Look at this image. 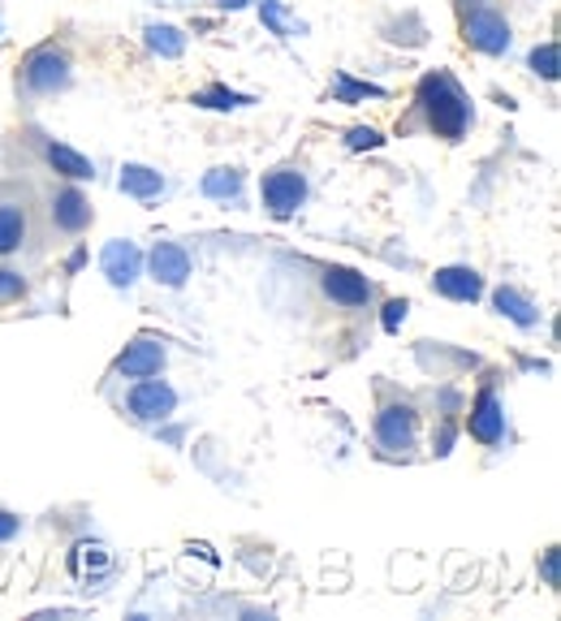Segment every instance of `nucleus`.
<instances>
[{
    "label": "nucleus",
    "instance_id": "obj_10",
    "mask_svg": "<svg viewBox=\"0 0 561 621\" xmlns=\"http://www.w3.org/2000/svg\"><path fill=\"white\" fill-rule=\"evenodd\" d=\"M31 242V203L18 194L0 198V259L22 255V246Z\"/></svg>",
    "mask_w": 561,
    "mask_h": 621
},
{
    "label": "nucleus",
    "instance_id": "obj_5",
    "mask_svg": "<svg viewBox=\"0 0 561 621\" xmlns=\"http://www.w3.org/2000/svg\"><path fill=\"white\" fill-rule=\"evenodd\" d=\"M125 410H130L134 424H164L177 410V388L164 385L161 376L134 380V388L125 393Z\"/></svg>",
    "mask_w": 561,
    "mask_h": 621
},
{
    "label": "nucleus",
    "instance_id": "obj_1",
    "mask_svg": "<svg viewBox=\"0 0 561 621\" xmlns=\"http://www.w3.org/2000/svg\"><path fill=\"white\" fill-rule=\"evenodd\" d=\"M415 113L424 121L428 134H437L445 143H462L476 125L471 95L462 91V82L449 70H428L415 86Z\"/></svg>",
    "mask_w": 561,
    "mask_h": 621
},
{
    "label": "nucleus",
    "instance_id": "obj_16",
    "mask_svg": "<svg viewBox=\"0 0 561 621\" xmlns=\"http://www.w3.org/2000/svg\"><path fill=\"white\" fill-rule=\"evenodd\" d=\"M118 191L130 194V198H139V203H152V198H161L169 194V177H164L161 169H152V164H121V177H118Z\"/></svg>",
    "mask_w": 561,
    "mask_h": 621
},
{
    "label": "nucleus",
    "instance_id": "obj_2",
    "mask_svg": "<svg viewBox=\"0 0 561 621\" xmlns=\"http://www.w3.org/2000/svg\"><path fill=\"white\" fill-rule=\"evenodd\" d=\"M74 70H70V57L57 48V43H40L27 52L22 70H18V91L31 95V100H48V95H61L70 91Z\"/></svg>",
    "mask_w": 561,
    "mask_h": 621
},
{
    "label": "nucleus",
    "instance_id": "obj_19",
    "mask_svg": "<svg viewBox=\"0 0 561 621\" xmlns=\"http://www.w3.org/2000/svg\"><path fill=\"white\" fill-rule=\"evenodd\" d=\"M143 43L164 57V61H177L182 52H186V31H177V27H169V22H147L143 27Z\"/></svg>",
    "mask_w": 561,
    "mask_h": 621
},
{
    "label": "nucleus",
    "instance_id": "obj_11",
    "mask_svg": "<svg viewBox=\"0 0 561 621\" xmlns=\"http://www.w3.org/2000/svg\"><path fill=\"white\" fill-rule=\"evenodd\" d=\"M100 272L109 276L113 289H134L139 272H143V251L130 242V237H113L104 251H100Z\"/></svg>",
    "mask_w": 561,
    "mask_h": 621
},
{
    "label": "nucleus",
    "instance_id": "obj_18",
    "mask_svg": "<svg viewBox=\"0 0 561 621\" xmlns=\"http://www.w3.org/2000/svg\"><path fill=\"white\" fill-rule=\"evenodd\" d=\"M200 194L203 198H212V203H242V169L221 164V169L203 173Z\"/></svg>",
    "mask_w": 561,
    "mask_h": 621
},
{
    "label": "nucleus",
    "instance_id": "obj_29",
    "mask_svg": "<svg viewBox=\"0 0 561 621\" xmlns=\"http://www.w3.org/2000/svg\"><path fill=\"white\" fill-rule=\"evenodd\" d=\"M251 0H216V9H246Z\"/></svg>",
    "mask_w": 561,
    "mask_h": 621
},
{
    "label": "nucleus",
    "instance_id": "obj_12",
    "mask_svg": "<svg viewBox=\"0 0 561 621\" xmlns=\"http://www.w3.org/2000/svg\"><path fill=\"white\" fill-rule=\"evenodd\" d=\"M147 272H152V281L164 285V289H182L186 281H191V251L186 246H177V242H156L152 246V255H147Z\"/></svg>",
    "mask_w": 561,
    "mask_h": 621
},
{
    "label": "nucleus",
    "instance_id": "obj_28",
    "mask_svg": "<svg viewBox=\"0 0 561 621\" xmlns=\"http://www.w3.org/2000/svg\"><path fill=\"white\" fill-rule=\"evenodd\" d=\"M18 531H22V518L9 513V509H0V543L18 540Z\"/></svg>",
    "mask_w": 561,
    "mask_h": 621
},
{
    "label": "nucleus",
    "instance_id": "obj_20",
    "mask_svg": "<svg viewBox=\"0 0 561 621\" xmlns=\"http://www.w3.org/2000/svg\"><path fill=\"white\" fill-rule=\"evenodd\" d=\"M191 104H200V109H212V113H234V109H246V104H255L251 95H242V91H230V86H203L195 91V100Z\"/></svg>",
    "mask_w": 561,
    "mask_h": 621
},
{
    "label": "nucleus",
    "instance_id": "obj_8",
    "mask_svg": "<svg viewBox=\"0 0 561 621\" xmlns=\"http://www.w3.org/2000/svg\"><path fill=\"white\" fill-rule=\"evenodd\" d=\"M31 143L40 147L43 164H48L52 173H61L65 182H95V160H91V155L74 152L70 143H57V139H48L40 130H31Z\"/></svg>",
    "mask_w": 561,
    "mask_h": 621
},
{
    "label": "nucleus",
    "instance_id": "obj_22",
    "mask_svg": "<svg viewBox=\"0 0 561 621\" xmlns=\"http://www.w3.org/2000/svg\"><path fill=\"white\" fill-rule=\"evenodd\" d=\"M367 95H385V86H376V82H359V78L350 74H337V82H333V100L337 104H355V100H367Z\"/></svg>",
    "mask_w": 561,
    "mask_h": 621
},
{
    "label": "nucleus",
    "instance_id": "obj_14",
    "mask_svg": "<svg viewBox=\"0 0 561 621\" xmlns=\"http://www.w3.org/2000/svg\"><path fill=\"white\" fill-rule=\"evenodd\" d=\"M164 363H169V354L156 337H139V342H130L125 354H121L118 363H113V376H125V380H147V376H161Z\"/></svg>",
    "mask_w": 561,
    "mask_h": 621
},
{
    "label": "nucleus",
    "instance_id": "obj_4",
    "mask_svg": "<svg viewBox=\"0 0 561 621\" xmlns=\"http://www.w3.org/2000/svg\"><path fill=\"white\" fill-rule=\"evenodd\" d=\"M462 39H467V48H476L483 57H506L514 48V31H510L506 13L492 4H480L462 18Z\"/></svg>",
    "mask_w": 561,
    "mask_h": 621
},
{
    "label": "nucleus",
    "instance_id": "obj_17",
    "mask_svg": "<svg viewBox=\"0 0 561 621\" xmlns=\"http://www.w3.org/2000/svg\"><path fill=\"white\" fill-rule=\"evenodd\" d=\"M492 307H497V315H506L510 324H519V328H527V333L540 328V319H544L540 307H536L522 289H514V285H501V289L492 294Z\"/></svg>",
    "mask_w": 561,
    "mask_h": 621
},
{
    "label": "nucleus",
    "instance_id": "obj_25",
    "mask_svg": "<svg viewBox=\"0 0 561 621\" xmlns=\"http://www.w3.org/2000/svg\"><path fill=\"white\" fill-rule=\"evenodd\" d=\"M264 22H268V31L280 39L294 35V27L285 22V9H280V0H264Z\"/></svg>",
    "mask_w": 561,
    "mask_h": 621
},
{
    "label": "nucleus",
    "instance_id": "obj_6",
    "mask_svg": "<svg viewBox=\"0 0 561 621\" xmlns=\"http://www.w3.org/2000/svg\"><path fill=\"white\" fill-rule=\"evenodd\" d=\"M415 440H419V415H415V406L410 401L380 406V415H376V445L385 454H406V449H415Z\"/></svg>",
    "mask_w": 561,
    "mask_h": 621
},
{
    "label": "nucleus",
    "instance_id": "obj_27",
    "mask_svg": "<svg viewBox=\"0 0 561 621\" xmlns=\"http://www.w3.org/2000/svg\"><path fill=\"white\" fill-rule=\"evenodd\" d=\"M540 579H544V587H558L561 582V552L558 548L544 552V561H540Z\"/></svg>",
    "mask_w": 561,
    "mask_h": 621
},
{
    "label": "nucleus",
    "instance_id": "obj_7",
    "mask_svg": "<svg viewBox=\"0 0 561 621\" xmlns=\"http://www.w3.org/2000/svg\"><path fill=\"white\" fill-rule=\"evenodd\" d=\"M48 212H52L57 233H65V237H79V233H86L91 221H95L91 198H86L79 186H57V191L48 194Z\"/></svg>",
    "mask_w": 561,
    "mask_h": 621
},
{
    "label": "nucleus",
    "instance_id": "obj_15",
    "mask_svg": "<svg viewBox=\"0 0 561 621\" xmlns=\"http://www.w3.org/2000/svg\"><path fill=\"white\" fill-rule=\"evenodd\" d=\"M432 294H441L449 303H480L483 276L471 264H449V268H437V276H432Z\"/></svg>",
    "mask_w": 561,
    "mask_h": 621
},
{
    "label": "nucleus",
    "instance_id": "obj_13",
    "mask_svg": "<svg viewBox=\"0 0 561 621\" xmlns=\"http://www.w3.org/2000/svg\"><path fill=\"white\" fill-rule=\"evenodd\" d=\"M324 298L346 310H359L376 298V285L355 268H328L324 272Z\"/></svg>",
    "mask_w": 561,
    "mask_h": 621
},
{
    "label": "nucleus",
    "instance_id": "obj_21",
    "mask_svg": "<svg viewBox=\"0 0 561 621\" xmlns=\"http://www.w3.org/2000/svg\"><path fill=\"white\" fill-rule=\"evenodd\" d=\"M527 70H531L536 78H544V82H558V74H561L558 39H549V43H536V48H531V57H527Z\"/></svg>",
    "mask_w": 561,
    "mask_h": 621
},
{
    "label": "nucleus",
    "instance_id": "obj_24",
    "mask_svg": "<svg viewBox=\"0 0 561 621\" xmlns=\"http://www.w3.org/2000/svg\"><path fill=\"white\" fill-rule=\"evenodd\" d=\"M385 139H380V130H371V125H355L350 134H346V147L350 152H371V147H380Z\"/></svg>",
    "mask_w": 561,
    "mask_h": 621
},
{
    "label": "nucleus",
    "instance_id": "obj_23",
    "mask_svg": "<svg viewBox=\"0 0 561 621\" xmlns=\"http://www.w3.org/2000/svg\"><path fill=\"white\" fill-rule=\"evenodd\" d=\"M27 281H22V272L13 268H0V303H22L27 298Z\"/></svg>",
    "mask_w": 561,
    "mask_h": 621
},
{
    "label": "nucleus",
    "instance_id": "obj_26",
    "mask_svg": "<svg viewBox=\"0 0 561 621\" xmlns=\"http://www.w3.org/2000/svg\"><path fill=\"white\" fill-rule=\"evenodd\" d=\"M406 310H410V303H406V298H394V303H385V315H380L385 333H398L401 324H406Z\"/></svg>",
    "mask_w": 561,
    "mask_h": 621
},
{
    "label": "nucleus",
    "instance_id": "obj_9",
    "mask_svg": "<svg viewBox=\"0 0 561 621\" xmlns=\"http://www.w3.org/2000/svg\"><path fill=\"white\" fill-rule=\"evenodd\" d=\"M467 431H471L480 445H488V449H497V445L506 440V406H501V397H497L492 385L476 393L471 415H467Z\"/></svg>",
    "mask_w": 561,
    "mask_h": 621
},
{
    "label": "nucleus",
    "instance_id": "obj_3",
    "mask_svg": "<svg viewBox=\"0 0 561 621\" xmlns=\"http://www.w3.org/2000/svg\"><path fill=\"white\" fill-rule=\"evenodd\" d=\"M307 194H312V182H307L303 164H277L259 177V203L273 221H289L307 203Z\"/></svg>",
    "mask_w": 561,
    "mask_h": 621
}]
</instances>
